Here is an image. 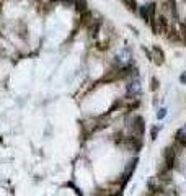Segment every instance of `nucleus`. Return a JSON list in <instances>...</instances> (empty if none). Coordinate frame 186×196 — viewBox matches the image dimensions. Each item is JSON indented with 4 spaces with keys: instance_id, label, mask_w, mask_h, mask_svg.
Here are the masks:
<instances>
[{
    "instance_id": "f257e3e1",
    "label": "nucleus",
    "mask_w": 186,
    "mask_h": 196,
    "mask_svg": "<svg viewBox=\"0 0 186 196\" xmlns=\"http://www.w3.org/2000/svg\"><path fill=\"white\" fill-rule=\"evenodd\" d=\"M155 10H157L155 3H147V5L139 7V8H137V13L140 15V18H142L145 23H150L153 20V15H155Z\"/></svg>"
},
{
    "instance_id": "f03ea898",
    "label": "nucleus",
    "mask_w": 186,
    "mask_h": 196,
    "mask_svg": "<svg viewBox=\"0 0 186 196\" xmlns=\"http://www.w3.org/2000/svg\"><path fill=\"white\" fill-rule=\"evenodd\" d=\"M165 169L170 170V169H173V165H175V160H176V152L173 147H167L165 149Z\"/></svg>"
},
{
    "instance_id": "7ed1b4c3",
    "label": "nucleus",
    "mask_w": 186,
    "mask_h": 196,
    "mask_svg": "<svg viewBox=\"0 0 186 196\" xmlns=\"http://www.w3.org/2000/svg\"><path fill=\"white\" fill-rule=\"evenodd\" d=\"M132 129H134V136L142 137V134L145 131V124H144V118H142V116H136V118H134V121H132Z\"/></svg>"
},
{
    "instance_id": "20e7f679",
    "label": "nucleus",
    "mask_w": 186,
    "mask_h": 196,
    "mask_svg": "<svg viewBox=\"0 0 186 196\" xmlns=\"http://www.w3.org/2000/svg\"><path fill=\"white\" fill-rule=\"evenodd\" d=\"M140 92V85H139V79L134 77L131 82H129V85H127V95L129 97H136L137 93Z\"/></svg>"
},
{
    "instance_id": "39448f33",
    "label": "nucleus",
    "mask_w": 186,
    "mask_h": 196,
    "mask_svg": "<svg viewBox=\"0 0 186 196\" xmlns=\"http://www.w3.org/2000/svg\"><path fill=\"white\" fill-rule=\"evenodd\" d=\"M152 53H153V56H152V61H155L157 66H162V64H163V59H165L163 51H162L159 46H153V47H152Z\"/></svg>"
},
{
    "instance_id": "423d86ee",
    "label": "nucleus",
    "mask_w": 186,
    "mask_h": 196,
    "mask_svg": "<svg viewBox=\"0 0 186 196\" xmlns=\"http://www.w3.org/2000/svg\"><path fill=\"white\" fill-rule=\"evenodd\" d=\"M74 8H75V11H79V13H83V11L90 10V8H88V2H87V0H75Z\"/></svg>"
},
{
    "instance_id": "0eeeda50",
    "label": "nucleus",
    "mask_w": 186,
    "mask_h": 196,
    "mask_svg": "<svg viewBox=\"0 0 186 196\" xmlns=\"http://www.w3.org/2000/svg\"><path fill=\"white\" fill-rule=\"evenodd\" d=\"M123 2H124V5H126L131 11H137V3H136V0H123Z\"/></svg>"
},
{
    "instance_id": "6e6552de",
    "label": "nucleus",
    "mask_w": 186,
    "mask_h": 196,
    "mask_svg": "<svg viewBox=\"0 0 186 196\" xmlns=\"http://www.w3.org/2000/svg\"><path fill=\"white\" fill-rule=\"evenodd\" d=\"M178 31H180L181 39L186 43V25H184V23H178Z\"/></svg>"
},
{
    "instance_id": "1a4fd4ad",
    "label": "nucleus",
    "mask_w": 186,
    "mask_h": 196,
    "mask_svg": "<svg viewBox=\"0 0 186 196\" xmlns=\"http://www.w3.org/2000/svg\"><path fill=\"white\" fill-rule=\"evenodd\" d=\"M150 90L152 92L159 90V79H157V77H152V80H150Z\"/></svg>"
},
{
    "instance_id": "9d476101",
    "label": "nucleus",
    "mask_w": 186,
    "mask_h": 196,
    "mask_svg": "<svg viewBox=\"0 0 186 196\" xmlns=\"http://www.w3.org/2000/svg\"><path fill=\"white\" fill-rule=\"evenodd\" d=\"M165 114H167V108H160L159 113H157V118H159V119H163Z\"/></svg>"
},
{
    "instance_id": "9b49d317",
    "label": "nucleus",
    "mask_w": 186,
    "mask_h": 196,
    "mask_svg": "<svg viewBox=\"0 0 186 196\" xmlns=\"http://www.w3.org/2000/svg\"><path fill=\"white\" fill-rule=\"evenodd\" d=\"M159 131H160V126H155V127H152V131H150V136H152V139H157V134H159Z\"/></svg>"
},
{
    "instance_id": "f8f14e48",
    "label": "nucleus",
    "mask_w": 186,
    "mask_h": 196,
    "mask_svg": "<svg viewBox=\"0 0 186 196\" xmlns=\"http://www.w3.org/2000/svg\"><path fill=\"white\" fill-rule=\"evenodd\" d=\"M180 82H181V83H184V85H186V72H183V74L180 75Z\"/></svg>"
}]
</instances>
